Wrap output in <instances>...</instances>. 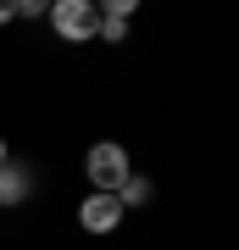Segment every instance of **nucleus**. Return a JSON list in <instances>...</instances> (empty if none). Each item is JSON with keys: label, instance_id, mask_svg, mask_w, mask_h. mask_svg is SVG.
<instances>
[{"label": "nucleus", "instance_id": "nucleus-1", "mask_svg": "<svg viewBox=\"0 0 239 250\" xmlns=\"http://www.w3.org/2000/svg\"><path fill=\"white\" fill-rule=\"evenodd\" d=\"M84 178H89L95 195H117V189L133 178V161H128V150L117 139H100V145H89V156H84Z\"/></svg>", "mask_w": 239, "mask_h": 250}, {"label": "nucleus", "instance_id": "nucleus-2", "mask_svg": "<svg viewBox=\"0 0 239 250\" xmlns=\"http://www.w3.org/2000/svg\"><path fill=\"white\" fill-rule=\"evenodd\" d=\"M44 17H50V28H56L62 45H84V39H95V28H100L95 0H56Z\"/></svg>", "mask_w": 239, "mask_h": 250}, {"label": "nucleus", "instance_id": "nucleus-3", "mask_svg": "<svg viewBox=\"0 0 239 250\" xmlns=\"http://www.w3.org/2000/svg\"><path fill=\"white\" fill-rule=\"evenodd\" d=\"M123 206H117V195H95V189H89V195L78 200V223H84V233H117L123 228Z\"/></svg>", "mask_w": 239, "mask_h": 250}, {"label": "nucleus", "instance_id": "nucleus-4", "mask_svg": "<svg viewBox=\"0 0 239 250\" xmlns=\"http://www.w3.org/2000/svg\"><path fill=\"white\" fill-rule=\"evenodd\" d=\"M100 11V28H95V39H106V45H123L128 39V17L139 6H133V0H106V6H95Z\"/></svg>", "mask_w": 239, "mask_h": 250}, {"label": "nucleus", "instance_id": "nucleus-5", "mask_svg": "<svg viewBox=\"0 0 239 250\" xmlns=\"http://www.w3.org/2000/svg\"><path fill=\"white\" fill-rule=\"evenodd\" d=\"M34 195V172L22 161H0V206H22Z\"/></svg>", "mask_w": 239, "mask_h": 250}, {"label": "nucleus", "instance_id": "nucleus-6", "mask_svg": "<svg viewBox=\"0 0 239 250\" xmlns=\"http://www.w3.org/2000/svg\"><path fill=\"white\" fill-rule=\"evenodd\" d=\"M117 206H123V211H133V206H151V178H139V172H133V178L117 189Z\"/></svg>", "mask_w": 239, "mask_h": 250}, {"label": "nucleus", "instance_id": "nucleus-7", "mask_svg": "<svg viewBox=\"0 0 239 250\" xmlns=\"http://www.w3.org/2000/svg\"><path fill=\"white\" fill-rule=\"evenodd\" d=\"M44 11H50L44 0H17V17H28V22H34V17H44Z\"/></svg>", "mask_w": 239, "mask_h": 250}, {"label": "nucleus", "instance_id": "nucleus-8", "mask_svg": "<svg viewBox=\"0 0 239 250\" xmlns=\"http://www.w3.org/2000/svg\"><path fill=\"white\" fill-rule=\"evenodd\" d=\"M6 22H17V6H6V0H0V28Z\"/></svg>", "mask_w": 239, "mask_h": 250}, {"label": "nucleus", "instance_id": "nucleus-9", "mask_svg": "<svg viewBox=\"0 0 239 250\" xmlns=\"http://www.w3.org/2000/svg\"><path fill=\"white\" fill-rule=\"evenodd\" d=\"M0 161H11V150H6V134H0Z\"/></svg>", "mask_w": 239, "mask_h": 250}]
</instances>
